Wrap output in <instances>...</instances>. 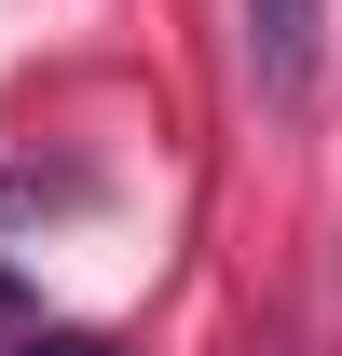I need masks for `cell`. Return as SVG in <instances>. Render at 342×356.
Masks as SVG:
<instances>
[{
	"label": "cell",
	"mask_w": 342,
	"mask_h": 356,
	"mask_svg": "<svg viewBox=\"0 0 342 356\" xmlns=\"http://www.w3.org/2000/svg\"><path fill=\"white\" fill-rule=\"evenodd\" d=\"M233 28H247V96L260 110H301L315 55H329V0H233Z\"/></svg>",
	"instance_id": "1"
},
{
	"label": "cell",
	"mask_w": 342,
	"mask_h": 356,
	"mask_svg": "<svg viewBox=\"0 0 342 356\" xmlns=\"http://www.w3.org/2000/svg\"><path fill=\"white\" fill-rule=\"evenodd\" d=\"M14 356H110V343H96V329H28Z\"/></svg>",
	"instance_id": "2"
}]
</instances>
